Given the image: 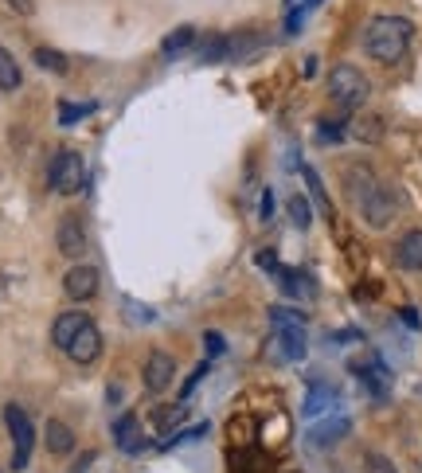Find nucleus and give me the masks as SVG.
I'll list each match as a JSON object with an SVG mask.
<instances>
[{"mask_svg": "<svg viewBox=\"0 0 422 473\" xmlns=\"http://www.w3.org/2000/svg\"><path fill=\"white\" fill-rule=\"evenodd\" d=\"M43 442H47V450H51V454H59V458H63V454H70V450H75V431H70L67 422L51 419V422H47V427H43Z\"/></svg>", "mask_w": 422, "mask_h": 473, "instance_id": "9b49d317", "label": "nucleus"}, {"mask_svg": "<svg viewBox=\"0 0 422 473\" xmlns=\"http://www.w3.org/2000/svg\"><path fill=\"white\" fill-rule=\"evenodd\" d=\"M199 59H204V63H227V35H216V40L199 51Z\"/></svg>", "mask_w": 422, "mask_h": 473, "instance_id": "b1692460", "label": "nucleus"}, {"mask_svg": "<svg viewBox=\"0 0 422 473\" xmlns=\"http://www.w3.org/2000/svg\"><path fill=\"white\" fill-rule=\"evenodd\" d=\"M5 422H8V434H12V469H23L32 458V442H35V431H32V419L23 415V407L8 403L5 407Z\"/></svg>", "mask_w": 422, "mask_h": 473, "instance_id": "7ed1b4c3", "label": "nucleus"}, {"mask_svg": "<svg viewBox=\"0 0 422 473\" xmlns=\"http://www.w3.org/2000/svg\"><path fill=\"white\" fill-rule=\"evenodd\" d=\"M204 376H207V364H199V368H196L192 376H188V384H184V392H180V395H192L196 387H199V380H204Z\"/></svg>", "mask_w": 422, "mask_h": 473, "instance_id": "cd10ccee", "label": "nucleus"}, {"mask_svg": "<svg viewBox=\"0 0 422 473\" xmlns=\"http://www.w3.org/2000/svg\"><path fill=\"white\" fill-rule=\"evenodd\" d=\"M98 270L94 266H75V270H67V278H63V293L70 301H87L98 293Z\"/></svg>", "mask_w": 422, "mask_h": 473, "instance_id": "6e6552de", "label": "nucleus"}, {"mask_svg": "<svg viewBox=\"0 0 422 473\" xmlns=\"http://www.w3.org/2000/svg\"><path fill=\"white\" fill-rule=\"evenodd\" d=\"M395 258L403 270H422V231H407L403 239L395 243Z\"/></svg>", "mask_w": 422, "mask_h": 473, "instance_id": "9d476101", "label": "nucleus"}, {"mask_svg": "<svg viewBox=\"0 0 422 473\" xmlns=\"http://www.w3.org/2000/svg\"><path fill=\"white\" fill-rule=\"evenodd\" d=\"M274 219V192H262V223Z\"/></svg>", "mask_w": 422, "mask_h": 473, "instance_id": "7c9ffc66", "label": "nucleus"}, {"mask_svg": "<svg viewBox=\"0 0 422 473\" xmlns=\"http://www.w3.org/2000/svg\"><path fill=\"white\" fill-rule=\"evenodd\" d=\"M328 94H333V102H336V106H344V110H356V106L368 102L372 82L363 79V70H360V67L340 63V67H333V75H328Z\"/></svg>", "mask_w": 422, "mask_h": 473, "instance_id": "f03ea898", "label": "nucleus"}, {"mask_svg": "<svg viewBox=\"0 0 422 473\" xmlns=\"http://www.w3.org/2000/svg\"><path fill=\"white\" fill-rule=\"evenodd\" d=\"M55 243H59V255H67V258L87 255V227L78 223V216H63V223L55 231Z\"/></svg>", "mask_w": 422, "mask_h": 473, "instance_id": "0eeeda50", "label": "nucleus"}, {"mask_svg": "<svg viewBox=\"0 0 422 473\" xmlns=\"http://www.w3.org/2000/svg\"><path fill=\"white\" fill-rule=\"evenodd\" d=\"M82 184H87V164H82L78 153L63 149L51 161V188L59 196H75V192H82Z\"/></svg>", "mask_w": 422, "mask_h": 473, "instance_id": "20e7f679", "label": "nucleus"}, {"mask_svg": "<svg viewBox=\"0 0 422 473\" xmlns=\"http://www.w3.org/2000/svg\"><path fill=\"white\" fill-rule=\"evenodd\" d=\"M192 43H196V28H192V23H184V28H176V32L164 35L161 55H164V59H176V55H184Z\"/></svg>", "mask_w": 422, "mask_h": 473, "instance_id": "2eb2a0df", "label": "nucleus"}, {"mask_svg": "<svg viewBox=\"0 0 422 473\" xmlns=\"http://www.w3.org/2000/svg\"><path fill=\"white\" fill-rule=\"evenodd\" d=\"M356 204H360L363 219H368L372 227H387V223L395 219V192H391V188H383V184H375L368 196L356 199Z\"/></svg>", "mask_w": 422, "mask_h": 473, "instance_id": "39448f33", "label": "nucleus"}, {"mask_svg": "<svg viewBox=\"0 0 422 473\" xmlns=\"http://www.w3.org/2000/svg\"><path fill=\"white\" fill-rule=\"evenodd\" d=\"M278 333V345H281V357L286 360H301L305 357V348H309V340H305V329H274Z\"/></svg>", "mask_w": 422, "mask_h": 473, "instance_id": "4468645a", "label": "nucleus"}, {"mask_svg": "<svg viewBox=\"0 0 422 473\" xmlns=\"http://www.w3.org/2000/svg\"><path fill=\"white\" fill-rule=\"evenodd\" d=\"M35 63L43 70H55V75H67V55L51 51V47H35Z\"/></svg>", "mask_w": 422, "mask_h": 473, "instance_id": "412c9836", "label": "nucleus"}, {"mask_svg": "<svg viewBox=\"0 0 422 473\" xmlns=\"http://www.w3.org/2000/svg\"><path fill=\"white\" fill-rule=\"evenodd\" d=\"M204 345H207L211 357H223V352H227V340H223L219 333H204Z\"/></svg>", "mask_w": 422, "mask_h": 473, "instance_id": "bb28decb", "label": "nucleus"}, {"mask_svg": "<svg viewBox=\"0 0 422 473\" xmlns=\"http://www.w3.org/2000/svg\"><path fill=\"white\" fill-rule=\"evenodd\" d=\"M63 352H67V357L75 360V364H94V360H98V352H102V333H98V325L87 321V325L78 329V337L70 340Z\"/></svg>", "mask_w": 422, "mask_h": 473, "instance_id": "423d86ee", "label": "nucleus"}, {"mask_svg": "<svg viewBox=\"0 0 422 473\" xmlns=\"http://www.w3.org/2000/svg\"><path fill=\"white\" fill-rule=\"evenodd\" d=\"M87 114H94V102H82V106L63 102V110H59V125H75L78 117H87Z\"/></svg>", "mask_w": 422, "mask_h": 473, "instance_id": "5701e85b", "label": "nucleus"}, {"mask_svg": "<svg viewBox=\"0 0 422 473\" xmlns=\"http://www.w3.org/2000/svg\"><path fill=\"white\" fill-rule=\"evenodd\" d=\"M20 87V67L5 47H0V90H16Z\"/></svg>", "mask_w": 422, "mask_h": 473, "instance_id": "aec40b11", "label": "nucleus"}, {"mask_svg": "<svg viewBox=\"0 0 422 473\" xmlns=\"http://www.w3.org/2000/svg\"><path fill=\"white\" fill-rule=\"evenodd\" d=\"M410 35H415L410 20L375 16L368 23V32H363V51H368L372 59H380V63H399V59L407 55V47H410Z\"/></svg>", "mask_w": 422, "mask_h": 473, "instance_id": "f257e3e1", "label": "nucleus"}, {"mask_svg": "<svg viewBox=\"0 0 422 473\" xmlns=\"http://www.w3.org/2000/svg\"><path fill=\"white\" fill-rule=\"evenodd\" d=\"M348 431H352L348 419H333V422H321V427H313V431H309V442H313V446H333L336 439H344Z\"/></svg>", "mask_w": 422, "mask_h": 473, "instance_id": "dca6fc26", "label": "nucleus"}, {"mask_svg": "<svg viewBox=\"0 0 422 473\" xmlns=\"http://www.w3.org/2000/svg\"><path fill=\"white\" fill-rule=\"evenodd\" d=\"M87 321H90L87 313H59V317H55V329H51V340H55L59 348H67L70 340L78 337V329L87 325Z\"/></svg>", "mask_w": 422, "mask_h": 473, "instance_id": "f8f14e48", "label": "nucleus"}, {"mask_svg": "<svg viewBox=\"0 0 422 473\" xmlns=\"http://www.w3.org/2000/svg\"><path fill=\"white\" fill-rule=\"evenodd\" d=\"M172 376H176V364L169 352H149V360H145V387L152 395L164 392V387L172 384Z\"/></svg>", "mask_w": 422, "mask_h": 473, "instance_id": "1a4fd4ad", "label": "nucleus"}, {"mask_svg": "<svg viewBox=\"0 0 422 473\" xmlns=\"http://www.w3.org/2000/svg\"><path fill=\"white\" fill-rule=\"evenodd\" d=\"M363 469H368V473H399L391 458H383V454H375V450L363 458Z\"/></svg>", "mask_w": 422, "mask_h": 473, "instance_id": "a878e982", "label": "nucleus"}, {"mask_svg": "<svg viewBox=\"0 0 422 473\" xmlns=\"http://www.w3.org/2000/svg\"><path fill=\"white\" fill-rule=\"evenodd\" d=\"M8 8L20 12V16H32V12H35V0H8Z\"/></svg>", "mask_w": 422, "mask_h": 473, "instance_id": "c85d7f7f", "label": "nucleus"}, {"mask_svg": "<svg viewBox=\"0 0 422 473\" xmlns=\"http://www.w3.org/2000/svg\"><path fill=\"white\" fill-rule=\"evenodd\" d=\"M352 134H356L360 141H380V117H363V122H356V129H352Z\"/></svg>", "mask_w": 422, "mask_h": 473, "instance_id": "393cba45", "label": "nucleus"}, {"mask_svg": "<svg viewBox=\"0 0 422 473\" xmlns=\"http://www.w3.org/2000/svg\"><path fill=\"white\" fill-rule=\"evenodd\" d=\"M340 137H344V129L333 125V122H325V129H321V141H340Z\"/></svg>", "mask_w": 422, "mask_h": 473, "instance_id": "c756f323", "label": "nucleus"}, {"mask_svg": "<svg viewBox=\"0 0 422 473\" xmlns=\"http://www.w3.org/2000/svg\"><path fill=\"white\" fill-rule=\"evenodd\" d=\"M114 439H117V446L122 450H137L141 446V427H137V419L133 415H122L114 422Z\"/></svg>", "mask_w": 422, "mask_h": 473, "instance_id": "f3484780", "label": "nucleus"}, {"mask_svg": "<svg viewBox=\"0 0 422 473\" xmlns=\"http://www.w3.org/2000/svg\"><path fill=\"white\" fill-rule=\"evenodd\" d=\"M270 325L274 329H305V313H298V310H289V305H274V310H270Z\"/></svg>", "mask_w": 422, "mask_h": 473, "instance_id": "6ab92c4d", "label": "nucleus"}, {"mask_svg": "<svg viewBox=\"0 0 422 473\" xmlns=\"http://www.w3.org/2000/svg\"><path fill=\"white\" fill-rule=\"evenodd\" d=\"M328 407H336V392L333 387H325V384H313L309 387V395H305V419H316V415H325Z\"/></svg>", "mask_w": 422, "mask_h": 473, "instance_id": "ddd939ff", "label": "nucleus"}, {"mask_svg": "<svg viewBox=\"0 0 422 473\" xmlns=\"http://www.w3.org/2000/svg\"><path fill=\"white\" fill-rule=\"evenodd\" d=\"M286 5H293V0H286Z\"/></svg>", "mask_w": 422, "mask_h": 473, "instance_id": "473e14b6", "label": "nucleus"}, {"mask_svg": "<svg viewBox=\"0 0 422 473\" xmlns=\"http://www.w3.org/2000/svg\"><path fill=\"white\" fill-rule=\"evenodd\" d=\"M403 321H407L410 329H418V325H422V317H418V310H415V305H407V310H403Z\"/></svg>", "mask_w": 422, "mask_h": 473, "instance_id": "2f4dec72", "label": "nucleus"}, {"mask_svg": "<svg viewBox=\"0 0 422 473\" xmlns=\"http://www.w3.org/2000/svg\"><path fill=\"white\" fill-rule=\"evenodd\" d=\"M286 211H289V223H293L298 231H305V227L313 223V211H309V199H305V196H289Z\"/></svg>", "mask_w": 422, "mask_h": 473, "instance_id": "a211bd4d", "label": "nucleus"}, {"mask_svg": "<svg viewBox=\"0 0 422 473\" xmlns=\"http://www.w3.org/2000/svg\"><path fill=\"white\" fill-rule=\"evenodd\" d=\"M301 176H305V184H309L313 199H316V204H321V211H325V216H333V204H328V196H325V184H321V176H316V172L309 169V164H305V169H301Z\"/></svg>", "mask_w": 422, "mask_h": 473, "instance_id": "4be33fe9", "label": "nucleus"}]
</instances>
